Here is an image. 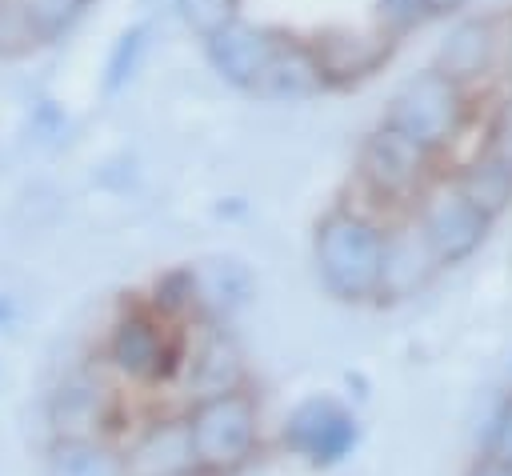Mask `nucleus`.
Instances as JSON below:
<instances>
[{
    "label": "nucleus",
    "instance_id": "b1692460",
    "mask_svg": "<svg viewBox=\"0 0 512 476\" xmlns=\"http://www.w3.org/2000/svg\"><path fill=\"white\" fill-rule=\"evenodd\" d=\"M28 44H40V40L28 28L20 4H0V52H16V48H28Z\"/></svg>",
    "mask_w": 512,
    "mask_h": 476
},
{
    "label": "nucleus",
    "instance_id": "393cba45",
    "mask_svg": "<svg viewBox=\"0 0 512 476\" xmlns=\"http://www.w3.org/2000/svg\"><path fill=\"white\" fill-rule=\"evenodd\" d=\"M488 456L512 464V396L500 404V412H496V420L488 428Z\"/></svg>",
    "mask_w": 512,
    "mask_h": 476
},
{
    "label": "nucleus",
    "instance_id": "7ed1b4c3",
    "mask_svg": "<svg viewBox=\"0 0 512 476\" xmlns=\"http://www.w3.org/2000/svg\"><path fill=\"white\" fill-rule=\"evenodd\" d=\"M184 424H188L196 472H208V476L236 472L256 448V404L244 392L196 400Z\"/></svg>",
    "mask_w": 512,
    "mask_h": 476
},
{
    "label": "nucleus",
    "instance_id": "39448f33",
    "mask_svg": "<svg viewBox=\"0 0 512 476\" xmlns=\"http://www.w3.org/2000/svg\"><path fill=\"white\" fill-rule=\"evenodd\" d=\"M416 228H420V236H424L432 260H436V268H440V264H460V260H468V256L484 244L492 220L452 184V188H440V192L424 196L420 216H416Z\"/></svg>",
    "mask_w": 512,
    "mask_h": 476
},
{
    "label": "nucleus",
    "instance_id": "a211bd4d",
    "mask_svg": "<svg viewBox=\"0 0 512 476\" xmlns=\"http://www.w3.org/2000/svg\"><path fill=\"white\" fill-rule=\"evenodd\" d=\"M16 4L28 20V28L36 32V40H52L80 16V8L88 0H16Z\"/></svg>",
    "mask_w": 512,
    "mask_h": 476
},
{
    "label": "nucleus",
    "instance_id": "4be33fe9",
    "mask_svg": "<svg viewBox=\"0 0 512 476\" xmlns=\"http://www.w3.org/2000/svg\"><path fill=\"white\" fill-rule=\"evenodd\" d=\"M144 36H148V28H132V32L120 36V44H116V52L108 60V76H104V88L108 92H116L124 80H132L140 56H144Z\"/></svg>",
    "mask_w": 512,
    "mask_h": 476
},
{
    "label": "nucleus",
    "instance_id": "4468645a",
    "mask_svg": "<svg viewBox=\"0 0 512 476\" xmlns=\"http://www.w3.org/2000/svg\"><path fill=\"white\" fill-rule=\"evenodd\" d=\"M492 60H496V28L488 20H464L444 40L440 60H436V72H444L448 80L464 84V80L484 76L492 68Z\"/></svg>",
    "mask_w": 512,
    "mask_h": 476
},
{
    "label": "nucleus",
    "instance_id": "c85d7f7f",
    "mask_svg": "<svg viewBox=\"0 0 512 476\" xmlns=\"http://www.w3.org/2000/svg\"><path fill=\"white\" fill-rule=\"evenodd\" d=\"M188 476H196V472H188Z\"/></svg>",
    "mask_w": 512,
    "mask_h": 476
},
{
    "label": "nucleus",
    "instance_id": "aec40b11",
    "mask_svg": "<svg viewBox=\"0 0 512 476\" xmlns=\"http://www.w3.org/2000/svg\"><path fill=\"white\" fill-rule=\"evenodd\" d=\"M236 4H240V0H176L184 24H188L200 40H208L212 32H220L224 24H232V20H236Z\"/></svg>",
    "mask_w": 512,
    "mask_h": 476
},
{
    "label": "nucleus",
    "instance_id": "f257e3e1",
    "mask_svg": "<svg viewBox=\"0 0 512 476\" xmlns=\"http://www.w3.org/2000/svg\"><path fill=\"white\" fill-rule=\"evenodd\" d=\"M320 284L348 304L372 300L380 288V256H384V228L356 208H332L316 224L312 240Z\"/></svg>",
    "mask_w": 512,
    "mask_h": 476
},
{
    "label": "nucleus",
    "instance_id": "dca6fc26",
    "mask_svg": "<svg viewBox=\"0 0 512 476\" xmlns=\"http://www.w3.org/2000/svg\"><path fill=\"white\" fill-rule=\"evenodd\" d=\"M44 476H132L128 460L100 436H64L48 452Z\"/></svg>",
    "mask_w": 512,
    "mask_h": 476
},
{
    "label": "nucleus",
    "instance_id": "1a4fd4ad",
    "mask_svg": "<svg viewBox=\"0 0 512 476\" xmlns=\"http://www.w3.org/2000/svg\"><path fill=\"white\" fill-rule=\"evenodd\" d=\"M276 40H280L276 32H268V28L248 24V20L236 16L232 24H224L220 32H212V36L204 40V48H208L212 68H216L228 84L256 92L260 80H264V72H268V64H272Z\"/></svg>",
    "mask_w": 512,
    "mask_h": 476
},
{
    "label": "nucleus",
    "instance_id": "f8f14e48",
    "mask_svg": "<svg viewBox=\"0 0 512 476\" xmlns=\"http://www.w3.org/2000/svg\"><path fill=\"white\" fill-rule=\"evenodd\" d=\"M240 380H244V360H240V348L232 344L228 332H208L192 360H188V384L196 388V396H224V392H240Z\"/></svg>",
    "mask_w": 512,
    "mask_h": 476
},
{
    "label": "nucleus",
    "instance_id": "f3484780",
    "mask_svg": "<svg viewBox=\"0 0 512 476\" xmlns=\"http://www.w3.org/2000/svg\"><path fill=\"white\" fill-rule=\"evenodd\" d=\"M456 188H460L488 220H496V216L508 208V200H512V168H504L500 160H492L488 152H480V156L456 176Z\"/></svg>",
    "mask_w": 512,
    "mask_h": 476
},
{
    "label": "nucleus",
    "instance_id": "bb28decb",
    "mask_svg": "<svg viewBox=\"0 0 512 476\" xmlns=\"http://www.w3.org/2000/svg\"><path fill=\"white\" fill-rule=\"evenodd\" d=\"M420 4H424V12H428V16H448V12L464 8L468 0H420Z\"/></svg>",
    "mask_w": 512,
    "mask_h": 476
},
{
    "label": "nucleus",
    "instance_id": "423d86ee",
    "mask_svg": "<svg viewBox=\"0 0 512 476\" xmlns=\"http://www.w3.org/2000/svg\"><path fill=\"white\" fill-rule=\"evenodd\" d=\"M424 168H428V156L408 144L400 132L392 128H376L364 144H360V160H356V172H360V184L384 200V204H404L420 192V180H424Z\"/></svg>",
    "mask_w": 512,
    "mask_h": 476
},
{
    "label": "nucleus",
    "instance_id": "9b49d317",
    "mask_svg": "<svg viewBox=\"0 0 512 476\" xmlns=\"http://www.w3.org/2000/svg\"><path fill=\"white\" fill-rule=\"evenodd\" d=\"M124 460H128V472L132 476H188V472H196L188 424L184 420H160V424H152L132 444V452Z\"/></svg>",
    "mask_w": 512,
    "mask_h": 476
},
{
    "label": "nucleus",
    "instance_id": "9d476101",
    "mask_svg": "<svg viewBox=\"0 0 512 476\" xmlns=\"http://www.w3.org/2000/svg\"><path fill=\"white\" fill-rule=\"evenodd\" d=\"M436 260L420 236V228H392L384 232V256H380V300H404L412 296L428 276H432Z\"/></svg>",
    "mask_w": 512,
    "mask_h": 476
},
{
    "label": "nucleus",
    "instance_id": "cd10ccee",
    "mask_svg": "<svg viewBox=\"0 0 512 476\" xmlns=\"http://www.w3.org/2000/svg\"><path fill=\"white\" fill-rule=\"evenodd\" d=\"M504 64H508V80H512V36H508V52H504Z\"/></svg>",
    "mask_w": 512,
    "mask_h": 476
},
{
    "label": "nucleus",
    "instance_id": "6ab92c4d",
    "mask_svg": "<svg viewBox=\"0 0 512 476\" xmlns=\"http://www.w3.org/2000/svg\"><path fill=\"white\" fill-rule=\"evenodd\" d=\"M156 308L168 320L200 308V300H196V272L192 268H176V272L160 276V284H156Z\"/></svg>",
    "mask_w": 512,
    "mask_h": 476
},
{
    "label": "nucleus",
    "instance_id": "6e6552de",
    "mask_svg": "<svg viewBox=\"0 0 512 476\" xmlns=\"http://www.w3.org/2000/svg\"><path fill=\"white\" fill-rule=\"evenodd\" d=\"M320 80L332 88H348L368 80L388 56H392V40L384 32H352V28H328L316 40H308Z\"/></svg>",
    "mask_w": 512,
    "mask_h": 476
},
{
    "label": "nucleus",
    "instance_id": "2eb2a0df",
    "mask_svg": "<svg viewBox=\"0 0 512 476\" xmlns=\"http://www.w3.org/2000/svg\"><path fill=\"white\" fill-rule=\"evenodd\" d=\"M316 88H324L320 80V68H316V56L304 40H292V36H280L276 40V52H272V64L260 80V96H312Z\"/></svg>",
    "mask_w": 512,
    "mask_h": 476
},
{
    "label": "nucleus",
    "instance_id": "412c9836",
    "mask_svg": "<svg viewBox=\"0 0 512 476\" xmlns=\"http://www.w3.org/2000/svg\"><path fill=\"white\" fill-rule=\"evenodd\" d=\"M424 4L420 0H376V32H384L392 44L412 32L420 20H424Z\"/></svg>",
    "mask_w": 512,
    "mask_h": 476
},
{
    "label": "nucleus",
    "instance_id": "20e7f679",
    "mask_svg": "<svg viewBox=\"0 0 512 476\" xmlns=\"http://www.w3.org/2000/svg\"><path fill=\"white\" fill-rule=\"evenodd\" d=\"M108 360L136 384H156L180 368V344L168 316L124 312L108 332Z\"/></svg>",
    "mask_w": 512,
    "mask_h": 476
},
{
    "label": "nucleus",
    "instance_id": "a878e982",
    "mask_svg": "<svg viewBox=\"0 0 512 476\" xmlns=\"http://www.w3.org/2000/svg\"><path fill=\"white\" fill-rule=\"evenodd\" d=\"M468 476H512V464H508V460H492V456H484Z\"/></svg>",
    "mask_w": 512,
    "mask_h": 476
},
{
    "label": "nucleus",
    "instance_id": "5701e85b",
    "mask_svg": "<svg viewBox=\"0 0 512 476\" xmlns=\"http://www.w3.org/2000/svg\"><path fill=\"white\" fill-rule=\"evenodd\" d=\"M484 152H488L492 160H500L504 168H512V96H508V100H500V108L492 112Z\"/></svg>",
    "mask_w": 512,
    "mask_h": 476
},
{
    "label": "nucleus",
    "instance_id": "0eeeda50",
    "mask_svg": "<svg viewBox=\"0 0 512 476\" xmlns=\"http://www.w3.org/2000/svg\"><path fill=\"white\" fill-rule=\"evenodd\" d=\"M284 440L308 464H336L356 444V420L332 396H308L304 404L292 408L284 424Z\"/></svg>",
    "mask_w": 512,
    "mask_h": 476
},
{
    "label": "nucleus",
    "instance_id": "ddd939ff",
    "mask_svg": "<svg viewBox=\"0 0 512 476\" xmlns=\"http://www.w3.org/2000/svg\"><path fill=\"white\" fill-rule=\"evenodd\" d=\"M104 396H108V388L100 380H92L84 372L68 376L52 392V404H48L60 440L64 436H96V428L104 424Z\"/></svg>",
    "mask_w": 512,
    "mask_h": 476
},
{
    "label": "nucleus",
    "instance_id": "f03ea898",
    "mask_svg": "<svg viewBox=\"0 0 512 476\" xmlns=\"http://www.w3.org/2000/svg\"><path fill=\"white\" fill-rule=\"evenodd\" d=\"M464 112H468V104H464L460 84L448 80L444 72L428 68L396 88V96L384 112V128L400 132L408 144H416L424 156H432L460 136Z\"/></svg>",
    "mask_w": 512,
    "mask_h": 476
}]
</instances>
